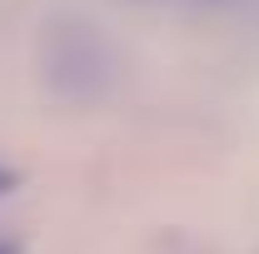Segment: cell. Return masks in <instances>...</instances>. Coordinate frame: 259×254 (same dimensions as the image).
Listing matches in <instances>:
<instances>
[{
    "instance_id": "3",
    "label": "cell",
    "mask_w": 259,
    "mask_h": 254,
    "mask_svg": "<svg viewBox=\"0 0 259 254\" xmlns=\"http://www.w3.org/2000/svg\"><path fill=\"white\" fill-rule=\"evenodd\" d=\"M0 254H20V244H10V239H0Z\"/></svg>"
},
{
    "instance_id": "1",
    "label": "cell",
    "mask_w": 259,
    "mask_h": 254,
    "mask_svg": "<svg viewBox=\"0 0 259 254\" xmlns=\"http://www.w3.org/2000/svg\"><path fill=\"white\" fill-rule=\"evenodd\" d=\"M115 80V60L105 50V40L95 35V25H55L45 35V85L60 100H100Z\"/></svg>"
},
{
    "instance_id": "4",
    "label": "cell",
    "mask_w": 259,
    "mask_h": 254,
    "mask_svg": "<svg viewBox=\"0 0 259 254\" xmlns=\"http://www.w3.org/2000/svg\"><path fill=\"white\" fill-rule=\"evenodd\" d=\"M199 5H220V0H199Z\"/></svg>"
},
{
    "instance_id": "2",
    "label": "cell",
    "mask_w": 259,
    "mask_h": 254,
    "mask_svg": "<svg viewBox=\"0 0 259 254\" xmlns=\"http://www.w3.org/2000/svg\"><path fill=\"white\" fill-rule=\"evenodd\" d=\"M15 190V170H10V164H0V194H10Z\"/></svg>"
}]
</instances>
